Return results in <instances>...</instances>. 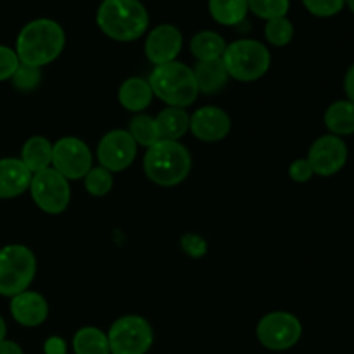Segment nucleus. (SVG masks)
Segmentation results:
<instances>
[{"label":"nucleus","mask_w":354,"mask_h":354,"mask_svg":"<svg viewBox=\"0 0 354 354\" xmlns=\"http://www.w3.org/2000/svg\"><path fill=\"white\" fill-rule=\"evenodd\" d=\"M152 97H154V93H152L149 82L144 78H138V76L124 80L120 86V92H118V100H120L121 106L130 113L137 114H140L142 111L151 106Z\"/></svg>","instance_id":"17"},{"label":"nucleus","mask_w":354,"mask_h":354,"mask_svg":"<svg viewBox=\"0 0 354 354\" xmlns=\"http://www.w3.org/2000/svg\"><path fill=\"white\" fill-rule=\"evenodd\" d=\"M6 334H7V325H6V322H3V318L0 317V342L6 339Z\"/></svg>","instance_id":"37"},{"label":"nucleus","mask_w":354,"mask_h":354,"mask_svg":"<svg viewBox=\"0 0 354 354\" xmlns=\"http://www.w3.org/2000/svg\"><path fill=\"white\" fill-rule=\"evenodd\" d=\"M315 171L311 168L310 161L306 158L304 159H296L292 161V165L289 166V176L294 180L296 183H306L313 178Z\"/></svg>","instance_id":"33"},{"label":"nucleus","mask_w":354,"mask_h":354,"mask_svg":"<svg viewBox=\"0 0 354 354\" xmlns=\"http://www.w3.org/2000/svg\"><path fill=\"white\" fill-rule=\"evenodd\" d=\"M52 145L54 144L41 135H35L24 142L23 151H21V161L33 175L52 168Z\"/></svg>","instance_id":"20"},{"label":"nucleus","mask_w":354,"mask_h":354,"mask_svg":"<svg viewBox=\"0 0 354 354\" xmlns=\"http://www.w3.org/2000/svg\"><path fill=\"white\" fill-rule=\"evenodd\" d=\"M138 145L127 130H111L97 145V159L107 171H124L133 165Z\"/></svg>","instance_id":"11"},{"label":"nucleus","mask_w":354,"mask_h":354,"mask_svg":"<svg viewBox=\"0 0 354 354\" xmlns=\"http://www.w3.org/2000/svg\"><path fill=\"white\" fill-rule=\"evenodd\" d=\"M30 194L35 204L47 214L64 213L71 201L69 180H66L54 168L35 173L30 183Z\"/></svg>","instance_id":"9"},{"label":"nucleus","mask_w":354,"mask_h":354,"mask_svg":"<svg viewBox=\"0 0 354 354\" xmlns=\"http://www.w3.org/2000/svg\"><path fill=\"white\" fill-rule=\"evenodd\" d=\"M154 120L161 140L178 142L190 130V114L183 107H166Z\"/></svg>","instance_id":"19"},{"label":"nucleus","mask_w":354,"mask_h":354,"mask_svg":"<svg viewBox=\"0 0 354 354\" xmlns=\"http://www.w3.org/2000/svg\"><path fill=\"white\" fill-rule=\"evenodd\" d=\"M75 354H111L106 332L97 327H83L73 337Z\"/></svg>","instance_id":"24"},{"label":"nucleus","mask_w":354,"mask_h":354,"mask_svg":"<svg viewBox=\"0 0 354 354\" xmlns=\"http://www.w3.org/2000/svg\"><path fill=\"white\" fill-rule=\"evenodd\" d=\"M192 71L197 83V90H199V93H206V95L220 92L230 78L221 59L199 61Z\"/></svg>","instance_id":"18"},{"label":"nucleus","mask_w":354,"mask_h":354,"mask_svg":"<svg viewBox=\"0 0 354 354\" xmlns=\"http://www.w3.org/2000/svg\"><path fill=\"white\" fill-rule=\"evenodd\" d=\"M107 339L111 354H145L152 348L154 332L145 318L127 315L111 325Z\"/></svg>","instance_id":"7"},{"label":"nucleus","mask_w":354,"mask_h":354,"mask_svg":"<svg viewBox=\"0 0 354 354\" xmlns=\"http://www.w3.org/2000/svg\"><path fill=\"white\" fill-rule=\"evenodd\" d=\"M227 48V41L216 31H199L190 40V52L194 57L199 61H213V59L223 57V52Z\"/></svg>","instance_id":"22"},{"label":"nucleus","mask_w":354,"mask_h":354,"mask_svg":"<svg viewBox=\"0 0 354 354\" xmlns=\"http://www.w3.org/2000/svg\"><path fill=\"white\" fill-rule=\"evenodd\" d=\"M147 82L151 85L152 93L159 100L168 104V107L185 109V107L192 106L199 95L192 68L178 61L154 66Z\"/></svg>","instance_id":"4"},{"label":"nucleus","mask_w":354,"mask_h":354,"mask_svg":"<svg viewBox=\"0 0 354 354\" xmlns=\"http://www.w3.org/2000/svg\"><path fill=\"white\" fill-rule=\"evenodd\" d=\"M180 245H182L183 252L190 258H203L207 252V242L204 241V237L197 234H185L180 239Z\"/></svg>","instance_id":"32"},{"label":"nucleus","mask_w":354,"mask_h":354,"mask_svg":"<svg viewBox=\"0 0 354 354\" xmlns=\"http://www.w3.org/2000/svg\"><path fill=\"white\" fill-rule=\"evenodd\" d=\"M249 10L261 19L286 17L290 9V0H248Z\"/></svg>","instance_id":"28"},{"label":"nucleus","mask_w":354,"mask_h":354,"mask_svg":"<svg viewBox=\"0 0 354 354\" xmlns=\"http://www.w3.org/2000/svg\"><path fill=\"white\" fill-rule=\"evenodd\" d=\"M192 169V156L175 140H159L145 151L144 173L159 187H175L185 182Z\"/></svg>","instance_id":"3"},{"label":"nucleus","mask_w":354,"mask_h":354,"mask_svg":"<svg viewBox=\"0 0 354 354\" xmlns=\"http://www.w3.org/2000/svg\"><path fill=\"white\" fill-rule=\"evenodd\" d=\"M128 133L133 137V140L137 142V145H142V147L149 149L159 142V131L158 124H156L154 118L147 116V114H137L135 118H131L130 121V130Z\"/></svg>","instance_id":"25"},{"label":"nucleus","mask_w":354,"mask_h":354,"mask_svg":"<svg viewBox=\"0 0 354 354\" xmlns=\"http://www.w3.org/2000/svg\"><path fill=\"white\" fill-rule=\"evenodd\" d=\"M33 173L21 159H0V199H12L30 189Z\"/></svg>","instance_id":"16"},{"label":"nucleus","mask_w":354,"mask_h":354,"mask_svg":"<svg viewBox=\"0 0 354 354\" xmlns=\"http://www.w3.org/2000/svg\"><path fill=\"white\" fill-rule=\"evenodd\" d=\"M0 354H24V351L21 349V346L17 344V342L3 339V341L0 342Z\"/></svg>","instance_id":"36"},{"label":"nucleus","mask_w":354,"mask_h":354,"mask_svg":"<svg viewBox=\"0 0 354 354\" xmlns=\"http://www.w3.org/2000/svg\"><path fill=\"white\" fill-rule=\"evenodd\" d=\"M68 348H66V341L59 335H52L45 341L44 353L45 354H68Z\"/></svg>","instance_id":"34"},{"label":"nucleus","mask_w":354,"mask_h":354,"mask_svg":"<svg viewBox=\"0 0 354 354\" xmlns=\"http://www.w3.org/2000/svg\"><path fill=\"white\" fill-rule=\"evenodd\" d=\"M230 130V116L216 106L199 107L190 116V131L201 142H220L228 137Z\"/></svg>","instance_id":"14"},{"label":"nucleus","mask_w":354,"mask_h":354,"mask_svg":"<svg viewBox=\"0 0 354 354\" xmlns=\"http://www.w3.org/2000/svg\"><path fill=\"white\" fill-rule=\"evenodd\" d=\"M182 47V31L175 24H159L145 38V55L154 66L176 61Z\"/></svg>","instance_id":"13"},{"label":"nucleus","mask_w":354,"mask_h":354,"mask_svg":"<svg viewBox=\"0 0 354 354\" xmlns=\"http://www.w3.org/2000/svg\"><path fill=\"white\" fill-rule=\"evenodd\" d=\"M19 64L21 62L16 50H12L10 47H6V45H0V82H6V80L12 78V75L19 68Z\"/></svg>","instance_id":"31"},{"label":"nucleus","mask_w":354,"mask_h":354,"mask_svg":"<svg viewBox=\"0 0 354 354\" xmlns=\"http://www.w3.org/2000/svg\"><path fill=\"white\" fill-rule=\"evenodd\" d=\"M221 61L227 68L228 76L237 82L249 83L263 78L268 73L272 55L261 41L244 38V40H235L227 45Z\"/></svg>","instance_id":"5"},{"label":"nucleus","mask_w":354,"mask_h":354,"mask_svg":"<svg viewBox=\"0 0 354 354\" xmlns=\"http://www.w3.org/2000/svg\"><path fill=\"white\" fill-rule=\"evenodd\" d=\"M325 127L332 135L349 137L354 133V102L351 100H335L325 111Z\"/></svg>","instance_id":"21"},{"label":"nucleus","mask_w":354,"mask_h":354,"mask_svg":"<svg viewBox=\"0 0 354 354\" xmlns=\"http://www.w3.org/2000/svg\"><path fill=\"white\" fill-rule=\"evenodd\" d=\"M308 12L317 17L337 16L346 7V0H303Z\"/></svg>","instance_id":"30"},{"label":"nucleus","mask_w":354,"mask_h":354,"mask_svg":"<svg viewBox=\"0 0 354 354\" xmlns=\"http://www.w3.org/2000/svg\"><path fill=\"white\" fill-rule=\"evenodd\" d=\"M66 47V33L54 19L40 17L24 24L16 40L21 64L41 68L54 62Z\"/></svg>","instance_id":"1"},{"label":"nucleus","mask_w":354,"mask_h":354,"mask_svg":"<svg viewBox=\"0 0 354 354\" xmlns=\"http://www.w3.org/2000/svg\"><path fill=\"white\" fill-rule=\"evenodd\" d=\"M348 145L337 135H322L308 152V161L313 168L315 175L318 176H332L341 171L348 162Z\"/></svg>","instance_id":"12"},{"label":"nucleus","mask_w":354,"mask_h":354,"mask_svg":"<svg viewBox=\"0 0 354 354\" xmlns=\"http://www.w3.org/2000/svg\"><path fill=\"white\" fill-rule=\"evenodd\" d=\"M209 14L218 24L237 26L249 12L248 0H209Z\"/></svg>","instance_id":"23"},{"label":"nucleus","mask_w":354,"mask_h":354,"mask_svg":"<svg viewBox=\"0 0 354 354\" xmlns=\"http://www.w3.org/2000/svg\"><path fill=\"white\" fill-rule=\"evenodd\" d=\"M256 335L270 351H287L303 337V324L296 315L287 311H272L259 320Z\"/></svg>","instance_id":"8"},{"label":"nucleus","mask_w":354,"mask_h":354,"mask_svg":"<svg viewBox=\"0 0 354 354\" xmlns=\"http://www.w3.org/2000/svg\"><path fill=\"white\" fill-rule=\"evenodd\" d=\"M346 7H349V10L354 14V0H346Z\"/></svg>","instance_id":"38"},{"label":"nucleus","mask_w":354,"mask_h":354,"mask_svg":"<svg viewBox=\"0 0 354 354\" xmlns=\"http://www.w3.org/2000/svg\"><path fill=\"white\" fill-rule=\"evenodd\" d=\"M10 80H12L14 86H16L17 90H21V92H31V90H35L40 85L41 71L40 68L19 64V68L16 69V73H14Z\"/></svg>","instance_id":"29"},{"label":"nucleus","mask_w":354,"mask_h":354,"mask_svg":"<svg viewBox=\"0 0 354 354\" xmlns=\"http://www.w3.org/2000/svg\"><path fill=\"white\" fill-rule=\"evenodd\" d=\"M92 151L80 138L62 137L52 145V168L66 180L85 178L92 169Z\"/></svg>","instance_id":"10"},{"label":"nucleus","mask_w":354,"mask_h":354,"mask_svg":"<svg viewBox=\"0 0 354 354\" xmlns=\"http://www.w3.org/2000/svg\"><path fill=\"white\" fill-rule=\"evenodd\" d=\"M149 10L140 0H102L97 10V24L111 40L133 41L149 28Z\"/></svg>","instance_id":"2"},{"label":"nucleus","mask_w":354,"mask_h":354,"mask_svg":"<svg viewBox=\"0 0 354 354\" xmlns=\"http://www.w3.org/2000/svg\"><path fill=\"white\" fill-rule=\"evenodd\" d=\"M265 37L268 44L275 47H286L294 38V24L287 19V16L266 21Z\"/></svg>","instance_id":"26"},{"label":"nucleus","mask_w":354,"mask_h":354,"mask_svg":"<svg viewBox=\"0 0 354 354\" xmlns=\"http://www.w3.org/2000/svg\"><path fill=\"white\" fill-rule=\"evenodd\" d=\"M10 315L23 327H38L48 317V304L41 294L24 290L10 299Z\"/></svg>","instance_id":"15"},{"label":"nucleus","mask_w":354,"mask_h":354,"mask_svg":"<svg viewBox=\"0 0 354 354\" xmlns=\"http://www.w3.org/2000/svg\"><path fill=\"white\" fill-rule=\"evenodd\" d=\"M344 92L348 95V100L354 102V62L348 68L344 76Z\"/></svg>","instance_id":"35"},{"label":"nucleus","mask_w":354,"mask_h":354,"mask_svg":"<svg viewBox=\"0 0 354 354\" xmlns=\"http://www.w3.org/2000/svg\"><path fill=\"white\" fill-rule=\"evenodd\" d=\"M37 275V258L23 244L0 249V296L14 297L28 290Z\"/></svg>","instance_id":"6"},{"label":"nucleus","mask_w":354,"mask_h":354,"mask_svg":"<svg viewBox=\"0 0 354 354\" xmlns=\"http://www.w3.org/2000/svg\"><path fill=\"white\" fill-rule=\"evenodd\" d=\"M85 189L90 196L104 197L113 189V173L107 171L102 166H92L88 173L85 175Z\"/></svg>","instance_id":"27"}]
</instances>
